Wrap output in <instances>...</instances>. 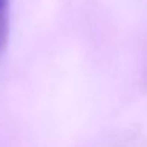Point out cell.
Wrapping results in <instances>:
<instances>
[{"label":"cell","instance_id":"cell-1","mask_svg":"<svg viewBox=\"0 0 147 147\" xmlns=\"http://www.w3.org/2000/svg\"><path fill=\"white\" fill-rule=\"evenodd\" d=\"M9 40V0H0V56Z\"/></svg>","mask_w":147,"mask_h":147}]
</instances>
